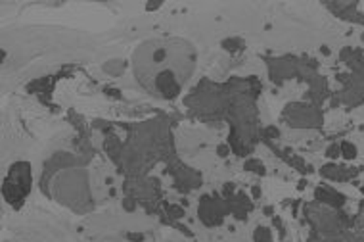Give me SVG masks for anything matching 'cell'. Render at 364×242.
<instances>
[{
	"label": "cell",
	"instance_id": "cell-1",
	"mask_svg": "<svg viewBox=\"0 0 364 242\" xmlns=\"http://www.w3.org/2000/svg\"><path fill=\"white\" fill-rule=\"evenodd\" d=\"M192 65V51L184 41H151L140 51V77L154 85L164 96L173 95L188 75Z\"/></svg>",
	"mask_w": 364,
	"mask_h": 242
}]
</instances>
